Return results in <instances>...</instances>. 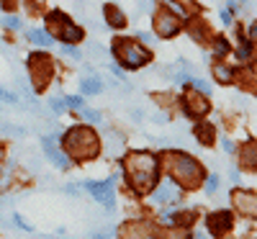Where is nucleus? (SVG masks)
<instances>
[{"label": "nucleus", "mask_w": 257, "mask_h": 239, "mask_svg": "<svg viewBox=\"0 0 257 239\" xmlns=\"http://www.w3.org/2000/svg\"><path fill=\"white\" fill-rule=\"evenodd\" d=\"M123 165H126V180L132 183L137 193H149L157 185L160 165L155 155H149V152H128Z\"/></svg>", "instance_id": "1"}, {"label": "nucleus", "mask_w": 257, "mask_h": 239, "mask_svg": "<svg viewBox=\"0 0 257 239\" xmlns=\"http://www.w3.org/2000/svg\"><path fill=\"white\" fill-rule=\"evenodd\" d=\"M62 149L70 160L85 162V160H93L98 155L100 144H98L95 132H90V129H85V126H75L62 137Z\"/></svg>", "instance_id": "2"}, {"label": "nucleus", "mask_w": 257, "mask_h": 239, "mask_svg": "<svg viewBox=\"0 0 257 239\" xmlns=\"http://www.w3.org/2000/svg\"><path fill=\"white\" fill-rule=\"evenodd\" d=\"M167 167L170 178L183 188H196L203 180V167L185 152H167Z\"/></svg>", "instance_id": "3"}, {"label": "nucleus", "mask_w": 257, "mask_h": 239, "mask_svg": "<svg viewBox=\"0 0 257 239\" xmlns=\"http://www.w3.org/2000/svg\"><path fill=\"white\" fill-rule=\"evenodd\" d=\"M111 54L123 64L126 70H139L152 59L149 49H144L142 44H137V41H132V39H116L111 44Z\"/></svg>", "instance_id": "4"}, {"label": "nucleus", "mask_w": 257, "mask_h": 239, "mask_svg": "<svg viewBox=\"0 0 257 239\" xmlns=\"http://www.w3.org/2000/svg\"><path fill=\"white\" fill-rule=\"evenodd\" d=\"M47 21H49L52 26H59V39H62V41L80 44V41L85 39V31H82L80 26H75L72 21H70V16H64L62 11H52V13L47 16Z\"/></svg>", "instance_id": "5"}, {"label": "nucleus", "mask_w": 257, "mask_h": 239, "mask_svg": "<svg viewBox=\"0 0 257 239\" xmlns=\"http://www.w3.org/2000/svg\"><path fill=\"white\" fill-rule=\"evenodd\" d=\"M29 75H31V82L36 90L47 88L49 75H52V59H47L44 54H31L29 57Z\"/></svg>", "instance_id": "6"}, {"label": "nucleus", "mask_w": 257, "mask_h": 239, "mask_svg": "<svg viewBox=\"0 0 257 239\" xmlns=\"http://www.w3.org/2000/svg\"><path fill=\"white\" fill-rule=\"evenodd\" d=\"M85 190H88L90 195H95V198L105 206V211H113L116 208V193H113V180H88L85 183Z\"/></svg>", "instance_id": "7"}, {"label": "nucleus", "mask_w": 257, "mask_h": 239, "mask_svg": "<svg viewBox=\"0 0 257 239\" xmlns=\"http://www.w3.org/2000/svg\"><path fill=\"white\" fill-rule=\"evenodd\" d=\"M155 31H157V36H162V39L175 36V34L180 31V18H178L175 13H170V8L157 11V13H155Z\"/></svg>", "instance_id": "8"}, {"label": "nucleus", "mask_w": 257, "mask_h": 239, "mask_svg": "<svg viewBox=\"0 0 257 239\" xmlns=\"http://www.w3.org/2000/svg\"><path fill=\"white\" fill-rule=\"evenodd\" d=\"M183 103H185V113L190 118H203L211 111V103H208V98L203 93H188Z\"/></svg>", "instance_id": "9"}, {"label": "nucleus", "mask_w": 257, "mask_h": 239, "mask_svg": "<svg viewBox=\"0 0 257 239\" xmlns=\"http://www.w3.org/2000/svg\"><path fill=\"white\" fill-rule=\"evenodd\" d=\"M229 226H231V211H216L208 216V229L213 236H221Z\"/></svg>", "instance_id": "10"}, {"label": "nucleus", "mask_w": 257, "mask_h": 239, "mask_svg": "<svg viewBox=\"0 0 257 239\" xmlns=\"http://www.w3.org/2000/svg\"><path fill=\"white\" fill-rule=\"evenodd\" d=\"M41 144H44V152H47V157L59 167V170H64V167H70L72 165V160L67 157V155H62V152L59 149H54V139L52 137H44V139H41Z\"/></svg>", "instance_id": "11"}, {"label": "nucleus", "mask_w": 257, "mask_h": 239, "mask_svg": "<svg viewBox=\"0 0 257 239\" xmlns=\"http://www.w3.org/2000/svg\"><path fill=\"white\" fill-rule=\"evenodd\" d=\"M231 198H234V203H237V208L242 211V213H247V216H254V193L252 190H234L231 193Z\"/></svg>", "instance_id": "12"}, {"label": "nucleus", "mask_w": 257, "mask_h": 239, "mask_svg": "<svg viewBox=\"0 0 257 239\" xmlns=\"http://www.w3.org/2000/svg\"><path fill=\"white\" fill-rule=\"evenodd\" d=\"M103 13H105V21H108L113 29H123V26H126V16H123V11L116 8L113 3H105Z\"/></svg>", "instance_id": "13"}, {"label": "nucleus", "mask_w": 257, "mask_h": 239, "mask_svg": "<svg viewBox=\"0 0 257 239\" xmlns=\"http://www.w3.org/2000/svg\"><path fill=\"white\" fill-rule=\"evenodd\" d=\"M123 239H157V236L147 224H134L123 231Z\"/></svg>", "instance_id": "14"}, {"label": "nucleus", "mask_w": 257, "mask_h": 239, "mask_svg": "<svg viewBox=\"0 0 257 239\" xmlns=\"http://www.w3.org/2000/svg\"><path fill=\"white\" fill-rule=\"evenodd\" d=\"M193 137L198 139V144L208 147L213 142V126L211 124H196V129H193Z\"/></svg>", "instance_id": "15"}, {"label": "nucleus", "mask_w": 257, "mask_h": 239, "mask_svg": "<svg viewBox=\"0 0 257 239\" xmlns=\"http://www.w3.org/2000/svg\"><path fill=\"white\" fill-rule=\"evenodd\" d=\"M29 39L34 41V44H39V47H52V34H47V31L34 29V31H29Z\"/></svg>", "instance_id": "16"}, {"label": "nucleus", "mask_w": 257, "mask_h": 239, "mask_svg": "<svg viewBox=\"0 0 257 239\" xmlns=\"http://www.w3.org/2000/svg\"><path fill=\"white\" fill-rule=\"evenodd\" d=\"M103 90V85L98 77H85L82 80V93H88V95H98Z\"/></svg>", "instance_id": "17"}, {"label": "nucleus", "mask_w": 257, "mask_h": 239, "mask_svg": "<svg viewBox=\"0 0 257 239\" xmlns=\"http://www.w3.org/2000/svg\"><path fill=\"white\" fill-rule=\"evenodd\" d=\"M213 75H216V80L224 82V85L231 82V67H226V64H221V62L213 64Z\"/></svg>", "instance_id": "18"}, {"label": "nucleus", "mask_w": 257, "mask_h": 239, "mask_svg": "<svg viewBox=\"0 0 257 239\" xmlns=\"http://www.w3.org/2000/svg\"><path fill=\"white\" fill-rule=\"evenodd\" d=\"M244 170H254V144H247L244 152H242V162H239Z\"/></svg>", "instance_id": "19"}, {"label": "nucleus", "mask_w": 257, "mask_h": 239, "mask_svg": "<svg viewBox=\"0 0 257 239\" xmlns=\"http://www.w3.org/2000/svg\"><path fill=\"white\" fill-rule=\"evenodd\" d=\"M175 198V188L173 185H162L160 190H155V201H173Z\"/></svg>", "instance_id": "20"}, {"label": "nucleus", "mask_w": 257, "mask_h": 239, "mask_svg": "<svg viewBox=\"0 0 257 239\" xmlns=\"http://www.w3.org/2000/svg\"><path fill=\"white\" fill-rule=\"evenodd\" d=\"M229 52V44H226V39H216V44H213V54H216V57H224Z\"/></svg>", "instance_id": "21"}, {"label": "nucleus", "mask_w": 257, "mask_h": 239, "mask_svg": "<svg viewBox=\"0 0 257 239\" xmlns=\"http://www.w3.org/2000/svg\"><path fill=\"white\" fill-rule=\"evenodd\" d=\"M0 24H3V26H8V29H13V31H18V29H21V21H18L16 16H6L3 21H0Z\"/></svg>", "instance_id": "22"}, {"label": "nucleus", "mask_w": 257, "mask_h": 239, "mask_svg": "<svg viewBox=\"0 0 257 239\" xmlns=\"http://www.w3.org/2000/svg\"><path fill=\"white\" fill-rule=\"evenodd\" d=\"M188 82H190L198 93H211V85H208V82H203V80H188Z\"/></svg>", "instance_id": "23"}, {"label": "nucleus", "mask_w": 257, "mask_h": 239, "mask_svg": "<svg viewBox=\"0 0 257 239\" xmlns=\"http://www.w3.org/2000/svg\"><path fill=\"white\" fill-rule=\"evenodd\" d=\"M49 105H52V111H54V113H62L64 108H67V103H64L62 98H52V100H49Z\"/></svg>", "instance_id": "24"}, {"label": "nucleus", "mask_w": 257, "mask_h": 239, "mask_svg": "<svg viewBox=\"0 0 257 239\" xmlns=\"http://www.w3.org/2000/svg\"><path fill=\"white\" fill-rule=\"evenodd\" d=\"M219 190V175H211L206 180V193H216Z\"/></svg>", "instance_id": "25"}, {"label": "nucleus", "mask_w": 257, "mask_h": 239, "mask_svg": "<svg viewBox=\"0 0 257 239\" xmlns=\"http://www.w3.org/2000/svg\"><path fill=\"white\" fill-rule=\"evenodd\" d=\"M82 116H85V121H93V124L100 121V113L98 111H90V108H82Z\"/></svg>", "instance_id": "26"}, {"label": "nucleus", "mask_w": 257, "mask_h": 239, "mask_svg": "<svg viewBox=\"0 0 257 239\" xmlns=\"http://www.w3.org/2000/svg\"><path fill=\"white\" fill-rule=\"evenodd\" d=\"M64 103H67L70 108H82V98L80 95H67V100H64Z\"/></svg>", "instance_id": "27"}, {"label": "nucleus", "mask_w": 257, "mask_h": 239, "mask_svg": "<svg viewBox=\"0 0 257 239\" xmlns=\"http://www.w3.org/2000/svg\"><path fill=\"white\" fill-rule=\"evenodd\" d=\"M62 52H64V54H67V57H72V59H80V57H82V54H80V52H77L75 47H67V44H64V47H62Z\"/></svg>", "instance_id": "28"}, {"label": "nucleus", "mask_w": 257, "mask_h": 239, "mask_svg": "<svg viewBox=\"0 0 257 239\" xmlns=\"http://www.w3.org/2000/svg\"><path fill=\"white\" fill-rule=\"evenodd\" d=\"M0 100H8V103H16V100H18V98H16V95H13V93H8V90H6V88H0Z\"/></svg>", "instance_id": "29"}, {"label": "nucleus", "mask_w": 257, "mask_h": 239, "mask_svg": "<svg viewBox=\"0 0 257 239\" xmlns=\"http://www.w3.org/2000/svg\"><path fill=\"white\" fill-rule=\"evenodd\" d=\"M16 224H18V226H21V229H31V226H29V224H26V221H24V219H21V216H16Z\"/></svg>", "instance_id": "30"}, {"label": "nucleus", "mask_w": 257, "mask_h": 239, "mask_svg": "<svg viewBox=\"0 0 257 239\" xmlns=\"http://www.w3.org/2000/svg\"><path fill=\"white\" fill-rule=\"evenodd\" d=\"M221 144H224V152H234V144H231V142H229V139H224V142H221Z\"/></svg>", "instance_id": "31"}, {"label": "nucleus", "mask_w": 257, "mask_h": 239, "mask_svg": "<svg viewBox=\"0 0 257 239\" xmlns=\"http://www.w3.org/2000/svg\"><path fill=\"white\" fill-rule=\"evenodd\" d=\"M13 3H16V0H3V6H8V8H11Z\"/></svg>", "instance_id": "32"}, {"label": "nucleus", "mask_w": 257, "mask_h": 239, "mask_svg": "<svg viewBox=\"0 0 257 239\" xmlns=\"http://www.w3.org/2000/svg\"><path fill=\"white\" fill-rule=\"evenodd\" d=\"M180 3H183V6H193V0H180Z\"/></svg>", "instance_id": "33"}, {"label": "nucleus", "mask_w": 257, "mask_h": 239, "mask_svg": "<svg viewBox=\"0 0 257 239\" xmlns=\"http://www.w3.org/2000/svg\"><path fill=\"white\" fill-rule=\"evenodd\" d=\"M196 239H206V234H196Z\"/></svg>", "instance_id": "34"}]
</instances>
